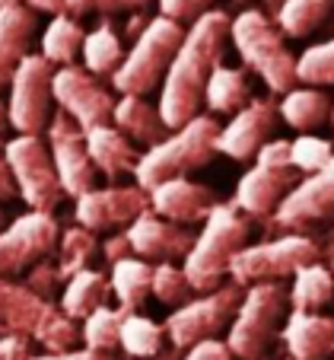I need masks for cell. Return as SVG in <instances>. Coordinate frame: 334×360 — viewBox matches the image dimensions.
Here are the masks:
<instances>
[{
    "mask_svg": "<svg viewBox=\"0 0 334 360\" xmlns=\"http://www.w3.org/2000/svg\"><path fill=\"white\" fill-rule=\"evenodd\" d=\"M226 41H229V13L223 10H207L185 29V39L166 70L156 102L169 131L185 128L191 118L201 115L207 80L223 64Z\"/></svg>",
    "mask_w": 334,
    "mask_h": 360,
    "instance_id": "cell-1",
    "label": "cell"
},
{
    "mask_svg": "<svg viewBox=\"0 0 334 360\" xmlns=\"http://www.w3.org/2000/svg\"><path fill=\"white\" fill-rule=\"evenodd\" d=\"M0 338H26L45 347V354H64L80 345V328L51 300L0 278Z\"/></svg>",
    "mask_w": 334,
    "mask_h": 360,
    "instance_id": "cell-2",
    "label": "cell"
},
{
    "mask_svg": "<svg viewBox=\"0 0 334 360\" xmlns=\"http://www.w3.org/2000/svg\"><path fill=\"white\" fill-rule=\"evenodd\" d=\"M252 220L239 214L232 204H217L204 220V230L194 236V245L185 255L182 271L194 293H211L226 284L229 262L248 245Z\"/></svg>",
    "mask_w": 334,
    "mask_h": 360,
    "instance_id": "cell-3",
    "label": "cell"
},
{
    "mask_svg": "<svg viewBox=\"0 0 334 360\" xmlns=\"http://www.w3.org/2000/svg\"><path fill=\"white\" fill-rule=\"evenodd\" d=\"M217 134H220V122L213 115L201 112L185 128L172 131L166 141H159L156 147L140 153V163L134 169V179H137L134 185H140L143 191H150L159 182L185 179L188 172L204 169L217 157Z\"/></svg>",
    "mask_w": 334,
    "mask_h": 360,
    "instance_id": "cell-4",
    "label": "cell"
},
{
    "mask_svg": "<svg viewBox=\"0 0 334 360\" xmlns=\"http://www.w3.org/2000/svg\"><path fill=\"white\" fill-rule=\"evenodd\" d=\"M229 41L239 51L242 64L255 70L271 93L283 96L296 86V58L286 48L283 32L274 26L267 13L255 7L239 10L229 20Z\"/></svg>",
    "mask_w": 334,
    "mask_h": 360,
    "instance_id": "cell-5",
    "label": "cell"
},
{
    "mask_svg": "<svg viewBox=\"0 0 334 360\" xmlns=\"http://www.w3.org/2000/svg\"><path fill=\"white\" fill-rule=\"evenodd\" d=\"M185 39V26L166 16H153L147 26L137 32L131 51L124 55L121 68L112 74V86L121 96H143L163 86L166 70H169L172 58H175L178 45Z\"/></svg>",
    "mask_w": 334,
    "mask_h": 360,
    "instance_id": "cell-6",
    "label": "cell"
},
{
    "mask_svg": "<svg viewBox=\"0 0 334 360\" xmlns=\"http://www.w3.org/2000/svg\"><path fill=\"white\" fill-rule=\"evenodd\" d=\"M290 309V293L283 284H255L246 287L242 303L229 322L226 347L236 360H261L277 338V328Z\"/></svg>",
    "mask_w": 334,
    "mask_h": 360,
    "instance_id": "cell-7",
    "label": "cell"
},
{
    "mask_svg": "<svg viewBox=\"0 0 334 360\" xmlns=\"http://www.w3.org/2000/svg\"><path fill=\"white\" fill-rule=\"evenodd\" d=\"M315 262H321L319 243L302 233H286V236L265 239L258 245H246L229 262V281L242 290L255 284H280L283 278H293L296 271Z\"/></svg>",
    "mask_w": 334,
    "mask_h": 360,
    "instance_id": "cell-8",
    "label": "cell"
},
{
    "mask_svg": "<svg viewBox=\"0 0 334 360\" xmlns=\"http://www.w3.org/2000/svg\"><path fill=\"white\" fill-rule=\"evenodd\" d=\"M4 160L16 182V195L29 204V211L55 214V207L64 201V188L58 182L48 143L35 134H16L4 147Z\"/></svg>",
    "mask_w": 334,
    "mask_h": 360,
    "instance_id": "cell-9",
    "label": "cell"
},
{
    "mask_svg": "<svg viewBox=\"0 0 334 360\" xmlns=\"http://www.w3.org/2000/svg\"><path fill=\"white\" fill-rule=\"evenodd\" d=\"M242 287L239 284H223L211 293H198L185 306H178L175 313L166 319V335H169L175 351H188V347L201 345V341L217 338L226 332L236 316L239 303H242Z\"/></svg>",
    "mask_w": 334,
    "mask_h": 360,
    "instance_id": "cell-10",
    "label": "cell"
},
{
    "mask_svg": "<svg viewBox=\"0 0 334 360\" xmlns=\"http://www.w3.org/2000/svg\"><path fill=\"white\" fill-rule=\"evenodd\" d=\"M55 70L41 55H26L10 80L7 115L16 134H35L48 128L55 115Z\"/></svg>",
    "mask_w": 334,
    "mask_h": 360,
    "instance_id": "cell-11",
    "label": "cell"
},
{
    "mask_svg": "<svg viewBox=\"0 0 334 360\" xmlns=\"http://www.w3.org/2000/svg\"><path fill=\"white\" fill-rule=\"evenodd\" d=\"M58 239H61V226L55 214L26 211L22 217H16L7 230H0V278L22 274L41 259L55 255Z\"/></svg>",
    "mask_w": 334,
    "mask_h": 360,
    "instance_id": "cell-12",
    "label": "cell"
},
{
    "mask_svg": "<svg viewBox=\"0 0 334 360\" xmlns=\"http://www.w3.org/2000/svg\"><path fill=\"white\" fill-rule=\"evenodd\" d=\"M55 105L76 122L80 131H93L112 124V112H115V96L99 83V77H93L86 68H58L55 70Z\"/></svg>",
    "mask_w": 334,
    "mask_h": 360,
    "instance_id": "cell-13",
    "label": "cell"
},
{
    "mask_svg": "<svg viewBox=\"0 0 334 360\" xmlns=\"http://www.w3.org/2000/svg\"><path fill=\"white\" fill-rule=\"evenodd\" d=\"M48 153L55 163L58 182H61L64 195L67 198H80L86 191H93L99 185V172H95L93 160L86 153V137L76 128V122H70L61 109L51 115L48 122Z\"/></svg>",
    "mask_w": 334,
    "mask_h": 360,
    "instance_id": "cell-14",
    "label": "cell"
},
{
    "mask_svg": "<svg viewBox=\"0 0 334 360\" xmlns=\"http://www.w3.org/2000/svg\"><path fill=\"white\" fill-rule=\"evenodd\" d=\"M150 211V195L140 185H105L76 198V224L89 233H112L131 226L140 214Z\"/></svg>",
    "mask_w": 334,
    "mask_h": 360,
    "instance_id": "cell-15",
    "label": "cell"
},
{
    "mask_svg": "<svg viewBox=\"0 0 334 360\" xmlns=\"http://www.w3.org/2000/svg\"><path fill=\"white\" fill-rule=\"evenodd\" d=\"M277 122L280 115L271 99H252L246 109H239L226 124H220L217 153L236 160V163H248L271 141V134L277 131Z\"/></svg>",
    "mask_w": 334,
    "mask_h": 360,
    "instance_id": "cell-16",
    "label": "cell"
},
{
    "mask_svg": "<svg viewBox=\"0 0 334 360\" xmlns=\"http://www.w3.org/2000/svg\"><path fill=\"white\" fill-rule=\"evenodd\" d=\"M334 217V157L315 176H306L293 185V191L274 211L271 226L280 230H306L309 224Z\"/></svg>",
    "mask_w": 334,
    "mask_h": 360,
    "instance_id": "cell-17",
    "label": "cell"
},
{
    "mask_svg": "<svg viewBox=\"0 0 334 360\" xmlns=\"http://www.w3.org/2000/svg\"><path fill=\"white\" fill-rule=\"evenodd\" d=\"M131 245V255L150 262V265H163V262H185V255L194 245V233L188 226L169 224V220L156 217L153 211L140 214L134 224L124 230Z\"/></svg>",
    "mask_w": 334,
    "mask_h": 360,
    "instance_id": "cell-18",
    "label": "cell"
},
{
    "mask_svg": "<svg viewBox=\"0 0 334 360\" xmlns=\"http://www.w3.org/2000/svg\"><path fill=\"white\" fill-rule=\"evenodd\" d=\"M300 182V172L293 169H267V166H252L246 176L239 179L232 207L246 214L248 220H271L293 185Z\"/></svg>",
    "mask_w": 334,
    "mask_h": 360,
    "instance_id": "cell-19",
    "label": "cell"
},
{
    "mask_svg": "<svg viewBox=\"0 0 334 360\" xmlns=\"http://www.w3.org/2000/svg\"><path fill=\"white\" fill-rule=\"evenodd\" d=\"M150 195V211L156 217L169 220L178 226H191V224H204L207 214L217 207V195L207 185L191 182V179H169L159 182L156 188L147 191Z\"/></svg>",
    "mask_w": 334,
    "mask_h": 360,
    "instance_id": "cell-20",
    "label": "cell"
},
{
    "mask_svg": "<svg viewBox=\"0 0 334 360\" xmlns=\"http://www.w3.org/2000/svg\"><path fill=\"white\" fill-rule=\"evenodd\" d=\"M280 338H283L290 360H325V357H334V316L293 313V309H290Z\"/></svg>",
    "mask_w": 334,
    "mask_h": 360,
    "instance_id": "cell-21",
    "label": "cell"
},
{
    "mask_svg": "<svg viewBox=\"0 0 334 360\" xmlns=\"http://www.w3.org/2000/svg\"><path fill=\"white\" fill-rule=\"evenodd\" d=\"M35 26H39L35 22V10H29L26 4L0 7V89L10 86L22 58L32 55L29 45H32Z\"/></svg>",
    "mask_w": 334,
    "mask_h": 360,
    "instance_id": "cell-22",
    "label": "cell"
},
{
    "mask_svg": "<svg viewBox=\"0 0 334 360\" xmlns=\"http://www.w3.org/2000/svg\"><path fill=\"white\" fill-rule=\"evenodd\" d=\"M83 137H86V153L99 176H105L109 182H115L121 176H134L137 163H140V153L118 128L102 124V128L83 131Z\"/></svg>",
    "mask_w": 334,
    "mask_h": 360,
    "instance_id": "cell-23",
    "label": "cell"
},
{
    "mask_svg": "<svg viewBox=\"0 0 334 360\" xmlns=\"http://www.w3.org/2000/svg\"><path fill=\"white\" fill-rule=\"evenodd\" d=\"M112 128H118L131 143L140 147H156L159 141L169 137L163 115L153 102H147L143 96H121L115 99V112H112Z\"/></svg>",
    "mask_w": 334,
    "mask_h": 360,
    "instance_id": "cell-24",
    "label": "cell"
},
{
    "mask_svg": "<svg viewBox=\"0 0 334 360\" xmlns=\"http://www.w3.org/2000/svg\"><path fill=\"white\" fill-rule=\"evenodd\" d=\"M112 297V284L109 274L95 271V268H86V271L74 274V278L64 284L61 290V313L74 322H83L89 313H95L99 306H109Z\"/></svg>",
    "mask_w": 334,
    "mask_h": 360,
    "instance_id": "cell-25",
    "label": "cell"
},
{
    "mask_svg": "<svg viewBox=\"0 0 334 360\" xmlns=\"http://www.w3.org/2000/svg\"><path fill=\"white\" fill-rule=\"evenodd\" d=\"M331 105L334 102L321 89L293 86L290 93H283V99L277 105V115L293 131H300V134H312V128H319V124H325L331 118Z\"/></svg>",
    "mask_w": 334,
    "mask_h": 360,
    "instance_id": "cell-26",
    "label": "cell"
},
{
    "mask_svg": "<svg viewBox=\"0 0 334 360\" xmlns=\"http://www.w3.org/2000/svg\"><path fill=\"white\" fill-rule=\"evenodd\" d=\"M252 102V86H248V74L242 68H226L220 64L211 74L204 89V109L213 115H236L239 109H246Z\"/></svg>",
    "mask_w": 334,
    "mask_h": 360,
    "instance_id": "cell-27",
    "label": "cell"
},
{
    "mask_svg": "<svg viewBox=\"0 0 334 360\" xmlns=\"http://www.w3.org/2000/svg\"><path fill=\"white\" fill-rule=\"evenodd\" d=\"M109 284H112V293L118 297L124 313H137V309L147 303V297L153 293V265L137 259V255L118 259L115 265H112Z\"/></svg>",
    "mask_w": 334,
    "mask_h": 360,
    "instance_id": "cell-28",
    "label": "cell"
},
{
    "mask_svg": "<svg viewBox=\"0 0 334 360\" xmlns=\"http://www.w3.org/2000/svg\"><path fill=\"white\" fill-rule=\"evenodd\" d=\"M290 309L293 313H321L334 300V274L328 265L315 262L306 265L302 271L293 274V287H290Z\"/></svg>",
    "mask_w": 334,
    "mask_h": 360,
    "instance_id": "cell-29",
    "label": "cell"
},
{
    "mask_svg": "<svg viewBox=\"0 0 334 360\" xmlns=\"http://www.w3.org/2000/svg\"><path fill=\"white\" fill-rule=\"evenodd\" d=\"M83 39H86V32H83V26L76 20H70V16H51V22L41 32L39 55L51 68L55 64L58 68H70V64H76V55L83 51Z\"/></svg>",
    "mask_w": 334,
    "mask_h": 360,
    "instance_id": "cell-30",
    "label": "cell"
},
{
    "mask_svg": "<svg viewBox=\"0 0 334 360\" xmlns=\"http://www.w3.org/2000/svg\"><path fill=\"white\" fill-rule=\"evenodd\" d=\"M83 68L93 77H112L124 61V45L118 39V32L112 29V22H99L93 32H86L83 39Z\"/></svg>",
    "mask_w": 334,
    "mask_h": 360,
    "instance_id": "cell-31",
    "label": "cell"
},
{
    "mask_svg": "<svg viewBox=\"0 0 334 360\" xmlns=\"http://www.w3.org/2000/svg\"><path fill=\"white\" fill-rule=\"evenodd\" d=\"M331 10H334V0H283L274 10V26L286 39H306V35H312L328 20Z\"/></svg>",
    "mask_w": 334,
    "mask_h": 360,
    "instance_id": "cell-32",
    "label": "cell"
},
{
    "mask_svg": "<svg viewBox=\"0 0 334 360\" xmlns=\"http://www.w3.org/2000/svg\"><path fill=\"white\" fill-rule=\"evenodd\" d=\"M163 338L166 328L153 322L143 313H124L121 332H118V347L134 360H153L163 354Z\"/></svg>",
    "mask_w": 334,
    "mask_h": 360,
    "instance_id": "cell-33",
    "label": "cell"
},
{
    "mask_svg": "<svg viewBox=\"0 0 334 360\" xmlns=\"http://www.w3.org/2000/svg\"><path fill=\"white\" fill-rule=\"evenodd\" d=\"M95 255H99V236L95 233L83 230L80 224L70 226V230H61V239H58V249H55V265L61 271L64 284L74 274L86 271Z\"/></svg>",
    "mask_w": 334,
    "mask_h": 360,
    "instance_id": "cell-34",
    "label": "cell"
},
{
    "mask_svg": "<svg viewBox=\"0 0 334 360\" xmlns=\"http://www.w3.org/2000/svg\"><path fill=\"white\" fill-rule=\"evenodd\" d=\"M124 309H112V306H99L95 313H89L80 326V341L86 351L112 354L118 347V332H121Z\"/></svg>",
    "mask_w": 334,
    "mask_h": 360,
    "instance_id": "cell-35",
    "label": "cell"
},
{
    "mask_svg": "<svg viewBox=\"0 0 334 360\" xmlns=\"http://www.w3.org/2000/svg\"><path fill=\"white\" fill-rule=\"evenodd\" d=\"M296 83L306 86H334V35L328 41L306 48L296 58Z\"/></svg>",
    "mask_w": 334,
    "mask_h": 360,
    "instance_id": "cell-36",
    "label": "cell"
},
{
    "mask_svg": "<svg viewBox=\"0 0 334 360\" xmlns=\"http://www.w3.org/2000/svg\"><path fill=\"white\" fill-rule=\"evenodd\" d=\"M331 157H334V143L319 134H300L296 141H290V169L293 172L315 176V172L325 169Z\"/></svg>",
    "mask_w": 334,
    "mask_h": 360,
    "instance_id": "cell-37",
    "label": "cell"
},
{
    "mask_svg": "<svg viewBox=\"0 0 334 360\" xmlns=\"http://www.w3.org/2000/svg\"><path fill=\"white\" fill-rule=\"evenodd\" d=\"M153 297L166 306H185L188 300H194V290L175 262H163L153 265Z\"/></svg>",
    "mask_w": 334,
    "mask_h": 360,
    "instance_id": "cell-38",
    "label": "cell"
},
{
    "mask_svg": "<svg viewBox=\"0 0 334 360\" xmlns=\"http://www.w3.org/2000/svg\"><path fill=\"white\" fill-rule=\"evenodd\" d=\"M26 287L32 293H39L41 300H51L58 290H64V278H61V271H58V265L51 262V255H48V259H41L39 265L29 268Z\"/></svg>",
    "mask_w": 334,
    "mask_h": 360,
    "instance_id": "cell-39",
    "label": "cell"
},
{
    "mask_svg": "<svg viewBox=\"0 0 334 360\" xmlns=\"http://www.w3.org/2000/svg\"><path fill=\"white\" fill-rule=\"evenodd\" d=\"M20 4H26L29 10H39V13L70 16V20L93 13V0H20Z\"/></svg>",
    "mask_w": 334,
    "mask_h": 360,
    "instance_id": "cell-40",
    "label": "cell"
},
{
    "mask_svg": "<svg viewBox=\"0 0 334 360\" xmlns=\"http://www.w3.org/2000/svg\"><path fill=\"white\" fill-rule=\"evenodd\" d=\"M213 0H159V16L175 22H194L211 10Z\"/></svg>",
    "mask_w": 334,
    "mask_h": 360,
    "instance_id": "cell-41",
    "label": "cell"
},
{
    "mask_svg": "<svg viewBox=\"0 0 334 360\" xmlns=\"http://www.w3.org/2000/svg\"><path fill=\"white\" fill-rule=\"evenodd\" d=\"M255 166H267V169H290V141H267L265 147L255 153Z\"/></svg>",
    "mask_w": 334,
    "mask_h": 360,
    "instance_id": "cell-42",
    "label": "cell"
},
{
    "mask_svg": "<svg viewBox=\"0 0 334 360\" xmlns=\"http://www.w3.org/2000/svg\"><path fill=\"white\" fill-rule=\"evenodd\" d=\"M182 360H236V357H232V351L226 347V341L211 338V341H201V345L188 347Z\"/></svg>",
    "mask_w": 334,
    "mask_h": 360,
    "instance_id": "cell-43",
    "label": "cell"
},
{
    "mask_svg": "<svg viewBox=\"0 0 334 360\" xmlns=\"http://www.w3.org/2000/svg\"><path fill=\"white\" fill-rule=\"evenodd\" d=\"M153 0H93V13H140Z\"/></svg>",
    "mask_w": 334,
    "mask_h": 360,
    "instance_id": "cell-44",
    "label": "cell"
},
{
    "mask_svg": "<svg viewBox=\"0 0 334 360\" xmlns=\"http://www.w3.org/2000/svg\"><path fill=\"white\" fill-rule=\"evenodd\" d=\"M99 252H102L112 265H115L118 259H128V255H131V245H128V236H124V230L115 233V236H109V239H102V243H99Z\"/></svg>",
    "mask_w": 334,
    "mask_h": 360,
    "instance_id": "cell-45",
    "label": "cell"
},
{
    "mask_svg": "<svg viewBox=\"0 0 334 360\" xmlns=\"http://www.w3.org/2000/svg\"><path fill=\"white\" fill-rule=\"evenodd\" d=\"M29 360H115V357L99 351H86V347H74V351H64V354H41V357H29Z\"/></svg>",
    "mask_w": 334,
    "mask_h": 360,
    "instance_id": "cell-46",
    "label": "cell"
},
{
    "mask_svg": "<svg viewBox=\"0 0 334 360\" xmlns=\"http://www.w3.org/2000/svg\"><path fill=\"white\" fill-rule=\"evenodd\" d=\"M29 341L26 338H0V360H29Z\"/></svg>",
    "mask_w": 334,
    "mask_h": 360,
    "instance_id": "cell-47",
    "label": "cell"
},
{
    "mask_svg": "<svg viewBox=\"0 0 334 360\" xmlns=\"http://www.w3.org/2000/svg\"><path fill=\"white\" fill-rule=\"evenodd\" d=\"M13 198H20V195H16V182H13V176H10L7 160L0 157V204L13 201Z\"/></svg>",
    "mask_w": 334,
    "mask_h": 360,
    "instance_id": "cell-48",
    "label": "cell"
},
{
    "mask_svg": "<svg viewBox=\"0 0 334 360\" xmlns=\"http://www.w3.org/2000/svg\"><path fill=\"white\" fill-rule=\"evenodd\" d=\"M10 115H7V102L0 99V143H4V147H7V141H10Z\"/></svg>",
    "mask_w": 334,
    "mask_h": 360,
    "instance_id": "cell-49",
    "label": "cell"
},
{
    "mask_svg": "<svg viewBox=\"0 0 334 360\" xmlns=\"http://www.w3.org/2000/svg\"><path fill=\"white\" fill-rule=\"evenodd\" d=\"M153 360H182V351H175V347H172V351L159 354V357H153Z\"/></svg>",
    "mask_w": 334,
    "mask_h": 360,
    "instance_id": "cell-50",
    "label": "cell"
},
{
    "mask_svg": "<svg viewBox=\"0 0 334 360\" xmlns=\"http://www.w3.org/2000/svg\"><path fill=\"white\" fill-rule=\"evenodd\" d=\"M325 255H328V268H331V274H334V245H328Z\"/></svg>",
    "mask_w": 334,
    "mask_h": 360,
    "instance_id": "cell-51",
    "label": "cell"
},
{
    "mask_svg": "<svg viewBox=\"0 0 334 360\" xmlns=\"http://www.w3.org/2000/svg\"><path fill=\"white\" fill-rule=\"evenodd\" d=\"M265 4H267V7H271V10H277L280 4H283V0H265Z\"/></svg>",
    "mask_w": 334,
    "mask_h": 360,
    "instance_id": "cell-52",
    "label": "cell"
},
{
    "mask_svg": "<svg viewBox=\"0 0 334 360\" xmlns=\"http://www.w3.org/2000/svg\"><path fill=\"white\" fill-rule=\"evenodd\" d=\"M246 4H252V0H232V7H246Z\"/></svg>",
    "mask_w": 334,
    "mask_h": 360,
    "instance_id": "cell-53",
    "label": "cell"
},
{
    "mask_svg": "<svg viewBox=\"0 0 334 360\" xmlns=\"http://www.w3.org/2000/svg\"><path fill=\"white\" fill-rule=\"evenodd\" d=\"M7 4H20V0H0V7H7Z\"/></svg>",
    "mask_w": 334,
    "mask_h": 360,
    "instance_id": "cell-54",
    "label": "cell"
},
{
    "mask_svg": "<svg viewBox=\"0 0 334 360\" xmlns=\"http://www.w3.org/2000/svg\"><path fill=\"white\" fill-rule=\"evenodd\" d=\"M0 230H4V207H0Z\"/></svg>",
    "mask_w": 334,
    "mask_h": 360,
    "instance_id": "cell-55",
    "label": "cell"
},
{
    "mask_svg": "<svg viewBox=\"0 0 334 360\" xmlns=\"http://www.w3.org/2000/svg\"><path fill=\"white\" fill-rule=\"evenodd\" d=\"M328 122H331V128H334V105H331V118H328Z\"/></svg>",
    "mask_w": 334,
    "mask_h": 360,
    "instance_id": "cell-56",
    "label": "cell"
},
{
    "mask_svg": "<svg viewBox=\"0 0 334 360\" xmlns=\"http://www.w3.org/2000/svg\"><path fill=\"white\" fill-rule=\"evenodd\" d=\"M286 360H290V357H286Z\"/></svg>",
    "mask_w": 334,
    "mask_h": 360,
    "instance_id": "cell-57",
    "label": "cell"
}]
</instances>
